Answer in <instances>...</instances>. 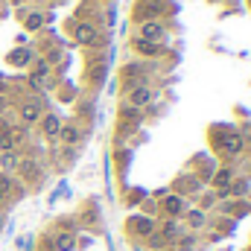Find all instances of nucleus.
<instances>
[{
	"mask_svg": "<svg viewBox=\"0 0 251 251\" xmlns=\"http://www.w3.org/2000/svg\"><path fill=\"white\" fill-rule=\"evenodd\" d=\"M143 123V111L140 108H134V105H120V111H117V137L123 140L128 134H134L137 128Z\"/></svg>",
	"mask_w": 251,
	"mask_h": 251,
	"instance_id": "2",
	"label": "nucleus"
},
{
	"mask_svg": "<svg viewBox=\"0 0 251 251\" xmlns=\"http://www.w3.org/2000/svg\"><path fill=\"white\" fill-rule=\"evenodd\" d=\"M62 123L64 120L56 114V111H44V117H41V131H44V137H47V140H59Z\"/></svg>",
	"mask_w": 251,
	"mask_h": 251,
	"instance_id": "14",
	"label": "nucleus"
},
{
	"mask_svg": "<svg viewBox=\"0 0 251 251\" xmlns=\"http://www.w3.org/2000/svg\"><path fill=\"white\" fill-rule=\"evenodd\" d=\"M18 167H21V155H18V149L15 152H0V170L3 173H18Z\"/></svg>",
	"mask_w": 251,
	"mask_h": 251,
	"instance_id": "18",
	"label": "nucleus"
},
{
	"mask_svg": "<svg viewBox=\"0 0 251 251\" xmlns=\"http://www.w3.org/2000/svg\"><path fill=\"white\" fill-rule=\"evenodd\" d=\"M73 41L79 44V47H94L97 41H100V29H97V24H91V21H73Z\"/></svg>",
	"mask_w": 251,
	"mask_h": 251,
	"instance_id": "5",
	"label": "nucleus"
},
{
	"mask_svg": "<svg viewBox=\"0 0 251 251\" xmlns=\"http://www.w3.org/2000/svg\"><path fill=\"white\" fill-rule=\"evenodd\" d=\"M79 240H76V231H56L50 234V249L53 251H76Z\"/></svg>",
	"mask_w": 251,
	"mask_h": 251,
	"instance_id": "13",
	"label": "nucleus"
},
{
	"mask_svg": "<svg viewBox=\"0 0 251 251\" xmlns=\"http://www.w3.org/2000/svg\"><path fill=\"white\" fill-rule=\"evenodd\" d=\"M15 149H18V143H15V137H12L9 126L0 123V152H15Z\"/></svg>",
	"mask_w": 251,
	"mask_h": 251,
	"instance_id": "22",
	"label": "nucleus"
},
{
	"mask_svg": "<svg viewBox=\"0 0 251 251\" xmlns=\"http://www.w3.org/2000/svg\"><path fill=\"white\" fill-rule=\"evenodd\" d=\"M249 6H251V0H249Z\"/></svg>",
	"mask_w": 251,
	"mask_h": 251,
	"instance_id": "32",
	"label": "nucleus"
},
{
	"mask_svg": "<svg viewBox=\"0 0 251 251\" xmlns=\"http://www.w3.org/2000/svg\"><path fill=\"white\" fill-rule=\"evenodd\" d=\"M131 50L137 53V56H143V59H158V56H164L167 50H164V44H155V41H146V38H131Z\"/></svg>",
	"mask_w": 251,
	"mask_h": 251,
	"instance_id": "12",
	"label": "nucleus"
},
{
	"mask_svg": "<svg viewBox=\"0 0 251 251\" xmlns=\"http://www.w3.org/2000/svg\"><path fill=\"white\" fill-rule=\"evenodd\" d=\"M146 246H149V249H152V251H164V249H170V246H167V240H164V237H161L158 231L146 237Z\"/></svg>",
	"mask_w": 251,
	"mask_h": 251,
	"instance_id": "24",
	"label": "nucleus"
},
{
	"mask_svg": "<svg viewBox=\"0 0 251 251\" xmlns=\"http://www.w3.org/2000/svg\"><path fill=\"white\" fill-rule=\"evenodd\" d=\"M228 190H231V196H246V193H249V181H246V178H243V181H240V178H234Z\"/></svg>",
	"mask_w": 251,
	"mask_h": 251,
	"instance_id": "26",
	"label": "nucleus"
},
{
	"mask_svg": "<svg viewBox=\"0 0 251 251\" xmlns=\"http://www.w3.org/2000/svg\"><path fill=\"white\" fill-rule=\"evenodd\" d=\"M184 225H187L190 231H201V228L207 225V213H204L201 207H187V213H184Z\"/></svg>",
	"mask_w": 251,
	"mask_h": 251,
	"instance_id": "16",
	"label": "nucleus"
},
{
	"mask_svg": "<svg viewBox=\"0 0 251 251\" xmlns=\"http://www.w3.org/2000/svg\"><path fill=\"white\" fill-rule=\"evenodd\" d=\"M155 100V91L149 88V82L146 85H137V88H131V91H126V105H134V108H146L149 102Z\"/></svg>",
	"mask_w": 251,
	"mask_h": 251,
	"instance_id": "10",
	"label": "nucleus"
},
{
	"mask_svg": "<svg viewBox=\"0 0 251 251\" xmlns=\"http://www.w3.org/2000/svg\"><path fill=\"white\" fill-rule=\"evenodd\" d=\"M158 210H161L167 219H181V216L187 213V199L178 196V193H170V196H164V201L158 204Z\"/></svg>",
	"mask_w": 251,
	"mask_h": 251,
	"instance_id": "7",
	"label": "nucleus"
},
{
	"mask_svg": "<svg viewBox=\"0 0 251 251\" xmlns=\"http://www.w3.org/2000/svg\"><path fill=\"white\" fill-rule=\"evenodd\" d=\"M231 181H234V170H231V167H222V170H216V173H213V178H210L213 190L231 187Z\"/></svg>",
	"mask_w": 251,
	"mask_h": 251,
	"instance_id": "19",
	"label": "nucleus"
},
{
	"mask_svg": "<svg viewBox=\"0 0 251 251\" xmlns=\"http://www.w3.org/2000/svg\"><path fill=\"white\" fill-rule=\"evenodd\" d=\"M143 213H146V216H155V213H158V204L149 201V199H143Z\"/></svg>",
	"mask_w": 251,
	"mask_h": 251,
	"instance_id": "27",
	"label": "nucleus"
},
{
	"mask_svg": "<svg viewBox=\"0 0 251 251\" xmlns=\"http://www.w3.org/2000/svg\"><path fill=\"white\" fill-rule=\"evenodd\" d=\"M143 199H146V193H143V190H134V193L128 196V204H137V201H143Z\"/></svg>",
	"mask_w": 251,
	"mask_h": 251,
	"instance_id": "28",
	"label": "nucleus"
},
{
	"mask_svg": "<svg viewBox=\"0 0 251 251\" xmlns=\"http://www.w3.org/2000/svg\"><path fill=\"white\" fill-rule=\"evenodd\" d=\"M105 73H108V70H105V62H97V64H91V67H88L85 79H88V85H91V88H100V85L105 82Z\"/></svg>",
	"mask_w": 251,
	"mask_h": 251,
	"instance_id": "17",
	"label": "nucleus"
},
{
	"mask_svg": "<svg viewBox=\"0 0 251 251\" xmlns=\"http://www.w3.org/2000/svg\"><path fill=\"white\" fill-rule=\"evenodd\" d=\"M94 3H108V0H94Z\"/></svg>",
	"mask_w": 251,
	"mask_h": 251,
	"instance_id": "31",
	"label": "nucleus"
},
{
	"mask_svg": "<svg viewBox=\"0 0 251 251\" xmlns=\"http://www.w3.org/2000/svg\"><path fill=\"white\" fill-rule=\"evenodd\" d=\"M3 201H6V196H3V193H0V204H3Z\"/></svg>",
	"mask_w": 251,
	"mask_h": 251,
	"instance_id": "29",
	"label": "nucleus"
},
{
	"mask_svg": "<svg viewBox=\"0 0 251 251\" xmlns=\"http://www.w3.org/2000/svg\"><path fill=\"white\" fill-rule=\"evenodd\" d=\"M228 210H231V216H234V222H237L240 216H249V213H251V204H249V201H237V204H228V207H225V213H228Z\"/></svg>",
	"mask_w": 251,
	"mask_h": 251,
	"instance_id": "23",
	"label": "nucleus"
},
{
	"mask_svg": "<svg viewBox=\"0 0 251 251\" xmlns=\"http://www.w3.org/2000/svg\"><path fill=\"white\" fill-rule=\"evenodd\" d=\"M47 73H50V62H47V59H38L35 67H32V76H35V79H44Z\"/></svg>",
	"mask_w": 251,
	"mask_h": 251,
	"instance_id": "25",
	"label": "nucleus"
},
{
	"mask_svg": "<svg viewBox=\"0 0 251 251\" xmlns=\"http://www.w3.org/2000/svg\"><path fill=\"white\" fill-rule=\"evenodd\" d=\"M137 38H146V41L164 44V38H167V26H164L161 21H143V24H137Z\"/></svg>",
	"mask_w": 251,
	"mask_h": 251,
	"instance_id": "9",
	"label": "nucleus"
},
{
	"mask_svg": "<svg viewBox=\"0 0 251 251\" xmlns=\"http://www.w3.org/2000/svg\"><path fill=\"white\" fill-rule=\"evenodd\" d=\"M155 228H158V222L152 219V216H146V213H134V216H128L123 225V231L131 237V240H146L149 234H155Z\"/></svg>",
	"mask_w": 251,
	"mask_h": 251,
	"instance_id": "3",
	"label": "nucleus"
},
{
	"mask_svg": "<svg viewBox=\"0 0 251 251\" xmlns=\"http://www.w3.org/2000/svg\"><path fill=\"white\" fill-rule=\"evenodd\" d=\"M18 117H21V123L24 126H35L41 123V117H44V102L35 97H29V100H24L21 105H18Z\"/></svg>",
	"mask_w": 251,
	"mask_h": 251,
	"instance_id": "6",
	"label": "nucleus"
},
{
	"mask_svg": "<svg viewBox=\"0 0 251 251\" xmlns=\"http://www.w3.org/2000/svg\"><path fill=\"white\" fill-rule=\"evenodd\" d=\"M167 12V3L164 0H137L134 3V21L143 24V21H161V15Z\"/></svg>",
	"mask_w": 251,
	"mask_h": 251,
	"instance_id": "4",
	"label": "nucleus"
},
{
	"mask_svg": "<svg viewBox=\"0 0 251 251\" xmlns=\"http://www.w3.org/2000/svg\"><path fill=\"white\" fill-rule=\"evenodd\" d=\"M210 143L219 155L225 158H237L243 149H246V137L243 131H234L231 126H222V128H210Z\"/></svg>",
	"mask_w": 251,
	"mask_h": 251,
	"instance_id": "1",
	"label": "nucleus"
},
{
	"mask_svg": "<svg viewBox=\"0 0 251 251\" xmlns=\"http://www.w3.org/2000/svg\"><path fill=\"white\" fill-rule=\"evenodd\" d=\"M0 231H3V213H0Z\"/></svg>",
	"mask_w": 251,
	"mask_h": 251,
	"instance_id": "30",
	"label": "nucleus"
},
{
	"mask_svg": "<svg viewBox=\"0 0 251 251\" xmlns=\"http://www.w3.org/2000/svg\"><path fill=\"white\" fill-rule=\"evenodd\" d=\"M120 79H123V91H131V88H137V85H146V67L137 64V62L123 64Z\"/></svg>",
	"mask_w": 251,
	"mask_h": 251,
	"instance_id": "8",
	"label": "nucleus"
},
{
	"mask_svg": "<svg viewBox=\"0 0 251 251\" xmlns=\"http://www.w3.org/2000/svg\"><path fill=\"white\" fill-rule=\"evenodd\" d=\"M44 12H29V15H24V26L29 29V32H38L41 26H44Z\"/></svg>",
	"mask_w": 251,
	"mask_h": 251,
	"instance_id": "21",
	"label": "nucleus"
},
{
	"mask_svg": "<svg viewBox=\"0 0 251 251\" xmlns=\"http://www.w3.org/2000/svg\"><path fill=\"white\" fill-rule=\"evenodd\" d=\"M59 140H62L67 149H73V146H79V140H82V131H79V126L76 123H62V131H59Z\"/></svg>",
	"mask_w": 251,
	"mask_h": 251,
	"instance_id": "15",
	"label": "nucleus"
},
{
	"mask_svg": "<svg viewBox=\"0 0 251 251\" xmlns=\"http://www.w3.org/2000/svg\"><path fill=\"white\" fill-rule=\"evenodd\" d=\"M6 59H9V64H15V67H26V64H32V59H35V56H32V50L21 47V50H12Z\"/></svg>",
	"mask_w": 251,
	"mask_h": 251,
	"instance_id": "20",
	"label": "nucleus"
},
{
	"mask_svg": "<svg viewBox=\"0 0 251 251\" xmlns=\"http://www.w3.org/2000/svg\"><path fill=\"white\" fill-rule=\"evenodd\" d=\"M173 193H178V196H199L201 193V181H199V176H178L176 181H173Z\"/></svg>",
	"mask_w": 251,
	"mask_h": 251,
	"instance_id": "11",
	"label": "nucleus"
}]
</instances>
